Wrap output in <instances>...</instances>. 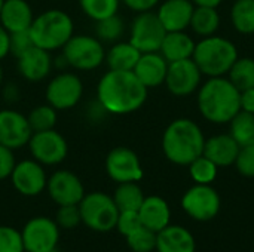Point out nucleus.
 I'll return each instance as SVG.
<instances>
[{"instance_id":"f257e3e1","label":"nucleus","mask_w":254,"mask_h":252,"mask_svg":"<svg viewBox=\"0 0 254 252\" xmlns=\"http://www.w3.org/2000/svg\"><path fill=\"white\" fill-rule=\"evenodd\" d=\"M97 98L107 113L128 114L144 104L147 88L134 71L109 70L98 82Z\"/></svg>"},{"instance_id":"f03ea898","label":"nucleus","mask_w":254,"mask_h":252,"mask_svg":"<svg viewBox=\"0 0 254 252\" xmlns=\"http://www.w3.org/2000/svg\"><path fill=\"white\" fill-rule=\"evenodd\" d=\"M198 105L202 116L213 123H226L241 110V92L231 80L211 77L199 91Z\"/></svg>"},{"instance_id":"7ed1b4c3","label":"nucleus","mask_w":254,"mask_h":252,"mask_svg":"<svg viewBox=\"0 0 254 252\" xmlns=\"http://www.w3.org/2000/svg\"><path fill=\"white\" fill-rule=\"evenodd\" d=\"M204 135L190 119H177L168 125L162 137V149L168 160L176 165H190L202 156Z\"/></svg>"},{"instance_id":"20e7f679","label":"nucleus","mask_w":254,"mask_h":252,"mask_svg":"<svg viewBox=\"0 0 254 252\" xmlns=\"http://www.w3.org/2000/svg\"><path fill=\"white\" fill-rule=\"evenodd\" d=\"M73 19L60 9H49L39 13L30 27V36L34 46L48 52L63 48L73 36Z\"/></svg>"},{"instance_id":"39448f33","label":"nucleus","mask_w":254,"mask_h":252,"mask_svg":"<svg viewBox=\"0 0 254 252\" xmlns=\"http://www.w3.org/2000/svg\"><path fill=\"white\" fill-rule=\"evenodd\" d=\"M192 56L201 73L210 77H220L229 73L231 67L238 59V52L235 45L228 39L208 37L195 45Z\"/></svg>"},{"instance_id":"423d86ee","label":"nucleus","mask_w":254,"mask_h":252,"mask_svg":"<svg viewBox=\"0 0 254 252\" xmlns=\"http://www.w3.org/2000/svg\"><path fill=\"white\" fill-rule=\"evenodd\" d=\"M82 221L95 232H110L116 227L119 209L113 198L106 193L95 192L85 195L79 203Z\"/></svg>"},{"instance_id":"0eeeda50","label":"nucleus","mask_w":254,"mask_h":252,"mask_svg":"<svg viewBox=\"0 0 254 252\" xmlns=\"http://www.w3.org/2000/svg\"><path fill=\"white\" fill-rule=\"evenodd\" d=\"M63 56L67 65L89 71L98 68L106 59V50L100 39L92 36H71L68 42L63 46Z\"/></svg>"},{"instance_id":"6e6552de","label":"nucleus","mask_w":254,"mask_h":252,"mask_svg":"<svg viewBox=\"0 0 254 252\" xmlns=\"http://www.w3.org/2000/svg\"><path fill=\"white\" fill-rule=\"evenodd\" d=\"M165 34L167 30L164 28L158 13L146 10L140 12V15L132 21L129 43L134 45L141 53L158 52Z\"/></svg>"},{"instance_id":"1a4fd4ad","label":"nucleus","mask_w":254,"mask_h":252,"mask_svg":"<svg viewBox=\"0 0 254 252\" xmlns=\"http://www.w3.org/2000/svg\"><path fill=\"white\" fill-rule=\"evenodd\" d=\"M27 146L34 160L49 166L61 163L68 151L67 141L55 129L33 132Z\"/></svg>"},{"instance_id":"9d476101","label":"nucleus","mask_w":254,"mask_h":252,"mask_svg":"<svg viewBox=\"0 0 254 252\" xmlns=\"http://www.w3.org/2000/svg\"><path fill=\"white\" fill-rule=\"evenodd\" d=\"M83 95V85L79 76L73 73L57 74L46 88V101L55 110H68L74 107Z\"/></svg>"},{"instance_id":"9b49d317","label":"nucleus","mask_w":254,"mask_h":252,"mask_svg":"<svg viewBox=\"0 0 254 252\" xmlns=\"http://www.w3.org/2000/svg\"><path fill=\"white\" fill-rule=\"evenodd\" d=\"M21 235L24 250L27 252L55 251L60 239L58 224L46 217H36L30 220Z\"/></svg>"},{"instance_id":"f8f14e48","label":"nucleus","mask_w":254,"mask_h":252,"mask_svg":"<svg viewBox=\"0 0 254 252\" xmlns=\"http://www.w3.org/2000/svg\"><path fill=\"white\" fill-rule=\"evenodd\" d=\"M183 209L196 221L213 220L220 209V198L208 184H198L186 192L182 201Z\"/></svg>"},{"instance_id":"ddd939ff","label":"nucleus","mask_w":254,"mask_h":252,"mask_svg":"<svg viewBox=\"0 0 254 252\" xmlns=\"http://www.w3.org/2000/svg\"><path fill=\"white\" fill-rule=\"evenodd\" d=\"M106 171L116 183H137L143 177L140 159L128 147L113 149L106 159Z\"/></svg>"},{"instance_id":"4468645a","label":"nucleus","mask_w":254,"mask_h":252,"mask_svg":"<svg viewBox=\"0 0 254 252\" xmlns=\"http://www.w3.org/2000/svg\"><path fill=\"white\" fill-rule=\"evenodd\" d=\"M201 80V71L193 59L186 58L168 64L165 83L173 95L185 97L192 94Z\"/></svg>"},{"instance_id":"2eb2a0df","label":"nucleus","mask_w":254,"mask_h":252,"mask_svg":"<svg viewBox=\"0 0 254 252\" xmlns=\"http://www.w3.org/2000/svg\"><path fill=\"white\" fill-rule=\"evenodd\" d=\"M33 131L28 119L16 110H0V144L12 150L28 144Z\"/></svg>"},{"instance_id":"dca6fc26","label":"nucleus","mask_w":254,"mask_h":252,"mask_svg":"<svg viewBox=\"0 0 254 252\" xmlns=\"http://www.w3.org/2000/svg\"><path fill=\"white\" fill-rule=\"evenodd\" d=\"M48 192L52 201L60 205H79L85 196L83 184L70 171H57L48 180Z\"/></svg>"},{"instance_id":"f3484780","label":"nucleus","mask_w":254,"mask_h":252,"mask_svg":"<svg viewBox=\"0 0 254 252\" xmlns=\"http://www.w3.org/2000/svg\"><path fill=\"white\" fill-rule=\"evenodd\" d=\"M10 178L15 190L24 196H37L48 184L45 169L37 160H22L16 163Z\"/></svg>"},{"instance_id":"a211bd4d","label":"nucleus","mask_w":254,"mask_h":252,"mask_svg":"<svg viewBox=\"0 0 254 252\" xmlns=\"http://www.w3.org/2000/svg\"><path fill=\"white\" fill-rule=\"evenodd\" d=\"M16 59L19 74L30 82L43 80L52 68V58L49 52L39 46H31Z\"/></svg>"},{"instance_id":"6ab92c4d","label":"nucleus","mask_w":254,"mask_h":252,"mask_svg":"<svg viewBox=\"0 0 254 252\" xmlns=\"http://www.w3.org/2000/svg\"><path fill=\"white\" fill-rule=\"evenodd\" d=\"M167 70H168V61L161 53L147 52V53H141L132 71L138 77V80L149 89V88H156L165 82Z\"/></svg>"},{"instance_id":"aec40b11","label":"nucleus","mask_w":254,"mask_h":252,"mask_svg":"<svg viewBox=\"0 0 254 252\" xmlns=\"http://www.w3.org/2000/svg\"><path fill=\"white\" fill-rule=\"evenodd\" d=\"M193 4L189 0H167L161 4L158 10V16L168 31H183L188 25H190Z\"/></svg>"},{"instance_id":"412c9836","label":"nucleus","mask_w":254,"mask_h":252,"mask_svg":"<svg viewBox=\"0 0 254 252\" xmlns=\"http://www.w3.org/2000/svg\"><path fill=\"white\" fill-rule=\"evenodd\" d=\"M34 15L25 0H4L0 10V24L7 33L30 30Z\"/></svg>"},{"instance_id":"4be33fe9","label":"nucleus","mask_w":254,"mask_h":252,"mask_svg":"<svg viewBox=\"0 0 254 252\" xmlns=\"http://www.w3.org/2000/svg\"><path fill=\"white\" fill-rule=\"evenodd\" d=\"M238 151L240 146L231 135H216L205 141L202 156L217 166H229L237 160Z\"/></svg>"},{"instance_id":"5701e85b","label":"nucleus","mask_w":254,"mask_h":252,"mask_svg":"<svg viewBox=\"0 0 254 252\" xmlns=\"http://www.w3.org/2000/svg\"><path fill=\"white\" fill-rule=\"evenodd\" d=\"M158 252H195L193 236L180 226H167L156 233Z\"/></svg>"},{"instance_id":"b1692460","label":"nucleus","mask_w":254,"mask_h":252,"mask_svg":"<svg viewBox=\"0 0 254 252\" xmlns=\"http://www.w3.org/2000/svg\"><path fill=\"white\" fill-rule=\"evenodd\" d=\"M138 215L141 224L155 233L165 229L170 223V208L167 202L159 196L144 198L138 209Z\"/></svg>"},{"instance_id":"393cba45","label":"nucleus","mask_w":254,"mask_h":252,"mask_svg":"<svg viewBox=\"0 0 254 252\" xmlns=\"http://www.w3.org/2000/svg\"><path fill=\"white\" fill-rule=\"evenodd\" d=\"M159 50L168 62H174L190 58L195 50V43L183 31H168Z\"/></svg>"},{"instance_id":"a878e982","label":"nucleus","mask_w":254,"mask_h":252,"mask_svg":"<svg viewBox=\"0 0 254 252\" xmlns=\"http://www.w3.org/2000/svg\"><path fill=\"white\" fill-rule=\"evenodd\" d=\"M140 56H141V52L134 45H131L129 42H122V43L113 45L109 49L104 61L109 65V70L132 71Z\"/></svg>"},{"instance_id":"bb28decb","label":"nucleus","mask_w":254,"mask_h":252,"mask_svg":"<svg viewBox=\"0 0 254 252\" xmlns=\"http://www.w3.org/2000/svg\"><path fill=\"white\" fill-rule=\"evenodd\" d=\"M113 201H115L119 212L138 211L144 201V195L135 183H121L115 192Z\"/></svg>"},{"instance_id":"cd10ccee","label":"nucleus","mask_w":254,"mask_h":252,"mask_svg":"<svg viewBox=\"0 0 254 252\" xmlns=\"http://www.w3.org/2000/svg\"><path fill=\"white\" fill-rule=\"evenodd\" d=\"M240 147L254 143V114L240 110L231 120L229 134Z\"/></svg>"},{"instance_id":"c85d7f7f","label":"nucleus","mask_w":254,"mask_h":252,"mask_svg":"<svg viewBox=\"0 0 254 252\" xmlns=\"http://www.w3.org/2000/svg\"><path fill=\"white\" fill-rule=\"evenodd\" d=\"M219 24H220V16L216 7L198 6L196 9H193L190 25L195 33L201 36H210L219 28Z\"/></svg>"},{"instance_id":"c756f323","label":"nucleus","mask_w":254,"mask_h":252,"mask_svg":"<svg viewBox=\"0 0 254 252\" xmlns=\"http://www.w3.org/2000/svg\"><path fill=\"white\" fill-rule=\"evenodd\" d=\"M229 80L240 92L254 88V59H237L229 70Z\"/></svg>"},{"instance_id":"7c9ffc66","label":"nucleus","mask_w":254,"mask_h":252,"mask_svg":"<svg viewBox=\"0 0 254 252\" xmlns=\"http://www.w3.org/2000/svg\"><path fill=\"white\" fill-rule=\"evenodd\" d=\"M231 18L240 33H254V0H237L232 6Z\"/></svg>"},{"instance_id":"2f4dec72","label":"nucleus","mask_w":254,"mask_h":252,"mask_svg":"<svg viewBox=\"0 0 254 252\" xmlns=\"http://www.w3.org/2000/svg\"><path fill=\"white\" fill-rule=\"evenodd\" d=\"M27 119H28V123H30V128L33 132L54 129V126L57 123V110L49 104L37 105L30 111Z\"/></svg>"},{"instance_id":"473e14b6","label":"nucleus","mask_w":254,"mask_h":252,"mask_svg":"<svg viewBox=\"0 0 254 252\" xmlns=\"http://www.w3.org/2000/svg\"><path fill=\"white\" fill-rule=\"evenodd\" d=\"M82 10L94 21H100L118 13L119 0H79Z\"/></svg>"},{"instance_id":"72a5a7b5","label":"nucleus","mask_w":254,"mask_h":252,"mask_svg":"<svg viewBox=\"0 0 254 252\" xmlns=\"http://www.w3.org/2000/svg\"><path fill=\"white\" fill-rule=\"evenodd\" d=\"M95 33H97V39H100L101 42H115L118 40L122 34H124V21L118 16V15H112L109 18L95 21Z\"/></svg>"},{"instance_id":"f704fd0d","label":"nucleus","mask_w":254,"mask_h":252,"mask_svg":"<svg viewBox=\"0 0 254 252\" xmlns=\"http://www.w3.org/2000/svg\"><path fill=\"white\" fill-rule=\"evenodd\" d=\"M127 242L134 252H150L156 248V233L141 226L127 236Z\"/></svg>"},{"instance_id":"c9c22d12","label":"nucleus","mask_w":254,"mask_h":252,"mask_svg":"<svg viewBox=\"0 0 254 252\" xmlns=\"http://www.w3.org/2000/svg\"><path fill=\"white\" fill-rule=\"evenodd\" d=\"M190 175L198 184H210L217 175V165L205 156H199L190 163Z\"/></svg>"},{"instance_id":"e433bc0d","label":"nucleus","mask_w":254,"mask_h":252,"mask_svg":"<svg viewBox=\"0 0 254 252\" xmlns=\"http://www.w3.org/2000/svg\"><path fill=\"white\" fill-rule=\"evenodd\" d=\"M22 235L12 229L1 226L0 227V252H24Z\"/></svg>"},{"instance_id":"4c0bfd02","label":"nucleus","mask_w":254,"mask_h":252,"mask_svg":"<svg viewBox=\"0 0 254 252\" xmlns=\"http://www.w3.org/2000/svg\"><path fill=\"white\" fill-rule=\"evenodd\" d=\"M31 46H34V43L30 36V30L9 33V53H12L13 56H21Z\"/></svg>"},{"instance_id":"58836bf2","label":"nucleus","mask_w":254,"mask_h":252,"mask_svg":"<svg viewBox=\"0 0 254 252\" xmlns=\"http://www.w3.org/2000/svg\"><path fill=\"white\" fill-rule=\"evenodd\" d=\"M235 163L241 175L254 177V143L240 147Z\"/></svg>"},{"instance_id":"ea45409f","label":"nucleus","mask_w":254,"mask_h":252,"mask_svg":"<svg viewBox=\"0 0 254 252\" xmlns=\"http://www.w3.org/2000/svg\"><path fill=\"white\" fill-rule=\"evenodd\" d=\"M82 221L79 205H64L60 206L57 212V224L64 229H73Z\"/></svg>"},{"instance_id":"a19ab883","label":"nucleus","mask_w":254,"mask_h":252,"mask_svg":"<svg viewBox=\"0 0 254 252\" xmlns=\"http://www.w3.org/2000/svg\"><path fill=\"white\" fill-rule=\"evenodd\" d=\"M141 226L143 224H141L138 211H122V212H119L116 227H118L119 233H122L125 238L128 235H131L132 232H135L137 229H140Z\"/></svg>"},{"instance_id":"79ce46f5","label":"nucleus","mask_w":254,"mask_h":252,"mask_svg":"<svg viewBox=\"0 0 254 252\" xmlns=\"http://www.w3.org/2000/svg\"><path fill=\"white\" fill-rule=\"evenodd\" d=\"M15 165L16 163H15L13 150L0 144V180L10 177Z\"/></svg>"},{"instance_id":"37998d69","label":"nucleus","mask_w":254,"mask_h":252,"mask_svg":"<svg viewBox=\"0 0 254 252\" xmlns=\"http://www.w3.org/2000/svg\"><path fill=\"white\" fill-rule=\"evenodd\" d=\"M158 1H159V0H124V3H125L129 9H132V10H135V12H146V10H150L153 6L158 4Z\"/></svg>"},{"instance_id":"c03bdc74","label":"nucleus","mask_w":254,"mask_h":252,"mask_svg":"<svg viewBox=\"0 0 254 252\" xmlns=\"http://www.w3.org/2000/svg\"><path fill=\"white\" fill-rule=\"evenodd\" d=\"M241 110L254 114V88L241 92Z\"/></svg>"},{"instance_id":"a18cd8bd","label":"nucleus","mask_w":254,"mask_h":252,"mask_svg":"<svg viewBox=\"0 0 254 252\" xmlns=\"http://www.w3.org/2000/svg\"><path fill=\"white\" fill-rule=\"evenodd\" d=\"M9 53V33L0 24V59Z\"/></svg>"},{"instance_id":"49530a36","label":"nucleus","mask_w":254,"mask_h":252,"mask_svg":"<svg viewBox=\"0 0 254 252\" xmlns=\"http://www.w3.org/2000/svg\"><path fill=\"white\" fill-rule=\"evenodd\" d=\"M18 97H19L18 88H16L13 83H9V85L6 86V89H4V100L9 101V102H13V101L18 100Z\"/></svg>"},{"instance_id":"de8ad7c7","label":"nucleus","mask_w":254,"mask_h":252,"mask_svg":"<svg viewBox=\"0 0 254 252\" xmlns=\"http://www.w3.org/2000/svg\"><path fill=\"white\" fill-rule=\"evenodd\" d=\"M198 6H210V7H216L219 6L223 0H193Z\"/></svg>"},{"instance_id":"09e8293b","label":"nucleus","mask_w":254,"mask_h":252,"mask_svg":"<svg viewBox=\"0 0 254 252\" xmlns=\"http://www.w3.org/2000/svg\"><path fill=\"white\" fill-rule=\"evenodd\" d=\"M1 80H3V68L0 65V83H1Z\"/></svg>"},{"instance_id":"8fccbe9b","label":"nucleus","mask_w":254,"mask_h":252,"mask_svg":"<svg viewBox=\"0 0 254 252\" xmlns=\"http://www.w3.org/2000/svg\"><path fill=\"white\" fill-rule=\"evenodd\" d=\"M3 1H4V0H0V10H1V6H3Z\"/></svg>"},{"instance_id":"3c124183","label":"nucleus","mask_w":254,"mask_h":252,"mask_svg":"<svg viewBox=\"0 0 254 252\" xmlns=\"http://www.w3.org/2000/svg\"><path fill=\"white\" fill-rule=\"evenodd\" d=\"M52 252H55V251H52Z\"/></svg>"}]
</instances>
